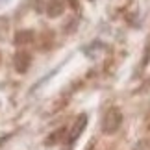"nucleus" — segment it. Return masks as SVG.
<instances>
[{"label":"nucleus","mask_w":150,"mask_h":150,"mask_svg":"<svg viewBox=\"0 0 150 150\" xmlns=\"http://www.w3.org/2000/svg\"><path fill=\"white\" fill-rule=\"evenodd\" d=\"M122 124V111L119 108H109L102 117V132L108 135H113Z\"/></svg>","instance_id":"1"},{"label":"nucleus","mask_w":150,"mask_h":150,"mask_svg":"<svg viewBox=\"0 0 150 150\" xmlns=\"http://www.w3.org/2000/svg\"><path fill=\"white\" fill-rule=\"evenodd\" d=\"M85 126H87V115H78L76 119H74V122L71 126V130L67 132V143H74L78 139L80 135H82V132L85 130Z\"/></svg>","instance_id":"2"},{"label":"nucleus","mask_w":150,"mask_h":150,"mask_svg":"<svg viewBox=\"0 0 150 150\" xmlns=\"http://www.w3.org/2000/svg\"><path fill=\"white\" fill-rule=\"evenodd\" d=\"M13 63H15V71L17 72H21V74H24L28 69H30V63H32V56H30V52H26V50H19L15 54L13 57Z\"/></svg>","instance_id":"3"},{"label":"nucleus","mask_w":150,"mask_h":150,"mask_svg":"<svg viewBox=\"0 0 150 150\" xmlns=\"http://www.w3.org/2000/svg\"><path fill=\"white\" fill-rule=\"evenodd\" d=\"M33 32L30 30H24V32H17V35H15V45H28V43H32L33 41Z\"/></svg>","instance_id":"4"},{"label":"nucleus","mask_w":150,"mask_h":150,"mask_svg":"<svg viewBox=\"0 0 150 150\" xmlns=\"http://www.w3.org/2000/svg\"><path fill=\"white\" fill-rule=\"evenodd\" d=\"M47 13H48L50 17L61 15V13H63V2H59V0H54V2H50L48 8H47Z\"/></svg>","instance_id":"5"},{"label":"nucleus","mask_w":150,"mask_h":150,"mask_svg":"<svg viewBox=\"0 0 150 150\" xmlns=\"http://www.w3.org/2000/svg\"><path fill=\"white\" fill-rule=\"evenodd\" d=\"M63 134H65V130H57L56 134H52V135H50V139H48L47 143H48V145H54V143H57V141L61 139L59 135H63Z\"/></svg>","instance_id":"6"}]
</instances>
